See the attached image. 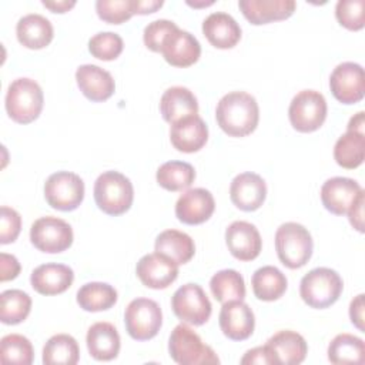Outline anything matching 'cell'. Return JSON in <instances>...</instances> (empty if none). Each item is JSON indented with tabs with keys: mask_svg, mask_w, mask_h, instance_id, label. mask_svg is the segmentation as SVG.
Instances as JSON below:
<instances>
[{
	"mask_svg": "<svg viewBox=\"0 0 365 365\" xmlns=\"http://www.w3.org/2000/svg\"><path fill=\"white\" fill-rule=\"evenodd\" d=\"M215 118L220 128L230 137H245L258 125V103L245 91H231L218 101Z\"/></svg>",
	"mask_w": 365,
	"mask_h": 365,
	"instance_id": "1",
	"label": "cell"
},
{
	"mask_svg": "<svg viewBox=\"0 0 365 365\" xmlns=\"http://www.w3.org/2000/svg\"><path fill=\"white\" fill-rule=\"evenodd\" d=\"M134 200L131 181L118 171H104L94 182V201L108 215H121Z\"/></svg>",
	"mask_w": 365,
	"mask_h": 365,
	"instance_id": "2",
	"label": "cell"
},
{
	"mask_svg": "<svg viewBox=\"0 0 365 365\" xmlns=\"http://www.w3.org/2000/svg\"><path fill=\"white\" fill-rule=\"evenodd\" d=\"M43 90L31 78L20 77L10 83L6 93V111L19 124L34 121L43 110Z\"/></svg>",
	"mask_w": 365,
	"mask_h": 365,
	"instance_id": "3",
	"label": "cell"
},
{
	"mask_svg": "<svg viewBox=\"0 0 365 365\" xmlns=\"http://www.w3.org/2000/svg\"><path fill=\"white\" fill-rule=\"evenodd\" d=\"M275 250L279 261L287 268H301L312 255V237L304 225L298 222H284L275 232Z\"/></svg>",
	"mask_w": 365,
	"mask_h": 365,
	"instance_id": "4",
	"label": "cell"
},
{
	"mask_svg": "<svg viewBox=\"0 0 365 365\" xmlns=\"http://www.w3.org/2000/svg\"><path fill=\"white\" fill-rule=\"evenodd\" d=\"M342 288L344 282L336 271L319 267L311 269L302 277L299 295L308 307L324 309L338 301Z\"/></svg>",
	"mask_w": 365,
	"mask_h": 365,
	"instance_id": "5",
	"label": "cell"
},
{
	"mask_svg": "<svg viewBox=\"0 0 365 365\" xmlns=\"http://www.w3.org/2000/svg\"><path fill=\"white\" fill-rule=\"evenodd\" d=\"M168 351L173 361L180 365L220 364L214 349L205 345L200 335L185 324H180L171 331Z\"/></svg>",
	"mask_w": 365,
	"mask_h": 365,
	"instance_id": "6",
	"label": "cell"
},
{
	"mask_svg": "<svg viewBox=\"0 0 365 365\" xmlns=\"http://www.w3.org/2000/svg\"><path fill=\"white\" fill-rule=\"evenodd\" d=\"M291 125L299 133L317 131L327 118L325 97L315 90H302L289 103Z\"/></svg>",
	"mask_w": 365,
	"mask_h": 365,
	"instance_id": "7",
	"label": "cell"
},
{
	"mask_svg": "<svg viewBox=\"0 0 365 365\" xmlns=\"http://www.w3.org/2000/svg\"><path fill=\"white\" fill-rule=\"evenodd\" d=\"M124 324L133 339L148 341L158 334L163 325L161 308L154 299L135 298L125 308Z\"/></svg>",
	"mask_w": 365,
	"mask_h": 365,
	"instance_id": "8",
	"label": "cell"
},
{
	"mask_svg": "<svg viewBox=\"0 0 365 365\" xmlns=\"http://www.w3.org/2000/svg\"><path fill=\"white\" fill-rule=\"evenodd\" d=\"M44 197L51 208L73 211L83 202L84 182L76 173L57 171L46 180Z\"/></svg>",
	"mask_w": 365,
	"mask_h": 365,
	"instance_id": "9",
	"label": "cell"
},
{
	"mask_svg": "<svg viewBox=\"0 0 365 365\" xmlns=\"http://www.w3.org/2000/svg\"><path fill=\"white\" fill-rule=\"evenodd\" d=\"M171 308L178 319L194 327L205 324L212 312V305L198 284L181 285L171 297Z\"/></svg>",
	"mask_w": 365,
	"mask_h": 365,
	"instance_id": "10",
	"label": "cell"
},
{
	"mask_svg": "<svg viewBox=\"0 0 365 365\" xmlns=\"http://www.w3.org/2000/svg\"><path fill=\"white\" fill-rule=\"evenodd\" d=\"M31 244L41 252H63L73 244V230L68 222L57 217H41L30 228Z\"/></svg>",
	"mask_w": 365,
	"mask_h": 365,
	"instance_id": "11",
	"label": "cell"
},
{
	"mask_svg": "<svg viewBox=\"0 0 365 365\" xmlns=\"http://www.w3.org/2000/svg\"><path fill=\"white\" fill-rule=\"evenodd\" d=\"M332 96L342 104H355L364 98L365 76L361 64L345 61L338 64L329 77Z\"/></svg>",
	"mask_w": 365,
	"mask_h": 365,
	"instance_id": "12",
	"label": "cell"
},
{
	"mask_svg": "<svg viewBox=\"0 0 365 365\" xmlns=\"http://www.w3.org/2000/svg\"><path fill=\"white\" fill-rule=\"evenodd\" d=\"M135 272L143 285L153 289H164L177 279L178 265L168 257L153 252L138 259Z\"/></svg>",
	"mask_w": 365,
	"mask_h": 365,
	"instance_id": "13",
	"label": "cell"
},
{
	"mask_svg": "<svg viewBox=\"0 0 365 365\" xmlns=\"http://www.w3.org/2000/svg\"><path fill=\"white\" fill-rule=\"evenodd\" d=\"M160 53L168 64L184 68L198 61L201 46L191 33L175 27L164 38Z\"/></svg>",
	"mask_w": 365,
	"mask_h": 365,
	"instance_id": "14",
	"label": "cell"
},
{
	"mask_svg": "<svg viewBox=\"0 0 365 365\" xmlns=\"http://www.w3.org/2000/svg\"><path fill=\"white\" fill-rule=\"evenodd\" d=\"M225 242L231 255L240 261L255 259L262 248L257 227L247 221H234L225 230Z\"/></svg>",
	"mask_w": 365,
	"mask_h": 365,
	"instance_id": "15",
	"label": "cell"
},
{
	"mask_svg": "<svg viewBox=\"0 0 365 365\" xmlns=\"http://www.w3.org/2000/svg\"><path fill=\"white\" fill-rule=\"evenodd\" d=\"M215 210L212 194L205 188H191L180 195L175 202L177 218L187 225H198L210 220Z\"/></svg>",
	"mask_w": 365,
	"mask_h": 365,
	"instance_id": "16",
	"label": "cell"
},
{
	"mask_svg": "<svg viewBox=\"0 0 365 365\" xmlns=\"http://www.w3.org/2000/svg\"><path fill=\"white\" fill-rule=\"evenodd\" d=\"M222 334L232 341H244L254 332L255 317L252 309L242 301H230L222 304L218 317Z\"/></svg>",
	"mask_w": 365,
	"mask_h": 365,
	"instance_id": "17",
	"label": "cell"
},
{
	"mask_svg": "<svg viewBox=\"0 0 365 365\" xmlns=\"http://www.w3.org/2000/svg\"><path fill=\"white\" fill-rule=\"evenodd\" d=\"M230 197L232 204L242 211L258 210L267 197V184L261 175L247 171L231 181Z\"/></svg>",
	"mask_w": 365,
	"mask_h": 365,
	"instance_id": "18",
	"label": "cell"
},
{
	"mask_svg": "<svg viewBox=\"0 0 365 365\" xmlns=\"http://www.w3.org/2000/svg\"><path fill=\"white\" fill-rule=\"evenodd\" d=\"M362 191V187L348 177H332L321 187L322 205L335 215H345Z\"/></svg>",
	"mask_w": 365,
	"mask_h": 365,
	"instance_id": "19",
	"label": "cell"
},
{
	"mask_svg": "<svg viewBox=\"0 0 365 365\" xmlns=\"http://www.w3.org/2000/svg\"><path fill=\"white\" fill-rule=\"evenodd\" d=\"M170 140L181 153H197L208 140V127L200 115H188L171 124Z\"/></svg>",
	"mask_w": 365,
	"mask_h": 365,
	"instance_id": "20",
	"label": "cell"
},
{
	"mask_svg": "<svg viewBox=\"0 0 365 365\" xmlns=\"http://www.w3.org/2000/svg\"><path fill=\"white\" fill-rule=\"evenodd\" d=\"M74 279V272L68 265L48 262L38 265L30 275L33 289L41 295H57L67 291Z\"/></svg>",
	"mask_w": 365,
	"mask_h": 365,
	"instance_id": "21",
	"label": "cell"
},
{
	"mask_svg": "<svg viewBox=\"0 0 365 365\" xmlns=\"http://www.w3.org/2000/svg\"><path fill=\"white\" fill-rule=\"evenodd\" d=\"M238 7L251 24L259 26L291 17L297 3L294 0H240Z\"/></svg>",
	"mask_w": 365,
	"mask_h": 365,
	"instance_id": "22",
	"label": "cell"
},
{
	"mask_svg": "<svg viewBox=\"0 0 365 365\" xmlns=\"http://www.w3.org/2000/svg\"><path fill=\"white\" fill-rule=\"evenodd\" d=\"M76 80L80 91L94 103L108 100L115 90L113 76L94 64H83L76 71Z\"/></svg>",
	"mask_w": 365,
	"mask_h": 365,
	"instance_id": "23",
	"label": "cell"
},
{
	"mask_svg": "<svg viewBox=\"0 0 365 365\" xmlns=\"http://www.w3.org/2000/svg\"><path fill=\"white\" fill-rule=\"evenodd\" d=\"M202 33L210 44L217 48H232L241 38L240 24L224 11L211 13L202 21Z\"/></svg>",
	"mask_w": 365,
	"mask_h": 365,
	"instance_id": "24",
	"label": "cell"
},
{
	"mask_svg": "<svg viewBox=\"0 0 365 365\" xmlns=\"http://www.w3.org/2000/svg\"><path fill=\"white\" fill-rule=\"evenodd\" d=\"M160 111L167 123L174 124L184 117L198 114V103L191 90L182 86H174L167 88L161 96Z\"/></svg>",
	"mask_w": 365,
	"mask_h": 365,
	"instance_id": "25",
	"label": "cell"
},
{
	"mask_svg": "<svg viewBox=\"0 0 365 365\" xmlns=\"http://www.w3.org/2000/svg\"><path fill=\"white\" fill-rule=\"evenodd\" d=\"M16 34L21 46L40 50L51 43L54 31L48 19L37 13H30L17 21Z\"/></svg>",
	"mask_w": 365,
	"mask_h": 365,
	"instance_id": "26",
	"label": "cell"
},
{
	"mask_svg": "<svg viewBox=\"0 0 365 365\" xmlns=\"http://www.w3.org/2000/svg\"><path fill=\"white\" fill-rule=\"evenodd\" d=\"M90 355L97 361H111L120 352V335L110 322L93 324L86 336Z\"/></svg>",
	"mask_w": 365,
	"mask_h": 365,
	"instance_id": "27",
	"label": "cell"
},
{
	"mask_svg": "<svg viewBox=\"0 0 365 365\" xmlns=\"http://www.w3.org/2000/svg\"><path fill=\"white\" fill-rule=\"evenodd\" d=\"M267 345L274 352L278 365H295L301 364L308 352V345L304 336L295 331L284 329L274 334Z\"/></svg>",
	"mask_w": 365,
	"mask_h": 365,
	"instance_id": "28",
	"label": "cell"
},
{
	"mask_svg": "<svg viewBox=\"0 0 365 365\" xmlns=\"http://www.w3.org/2000/svg\"><path fill=\"white\" fill-rule=\"evenodd\" d=\"M155 252H160L177 265L187 264L195 254V245L192 238L178 230H165L160 232L154 244Z\"/></svg>",
	"mask_w": 365,
	"mask_h": 365,
	"instance_id": "29",
	"label": "cell"
},
{
	"mask_svg": "<svg viewBox=\"0 0 365 365\" xmlns=\"http://www.w3.org/2000/svg\"><path fill=\"white\" fill-rule=\"evenodd\" d=\"M254 295L261 301H275L281 298L287 291V277L272 265L258 268L251 278Z\"/></svg>",
	"mask_w": 365,
	"mask_h": 365,
	"instance_id": "30",
	"label": "cell"
},
{
	"mask_svg": "<svg viewBox=\"0 0 365 365\" xmlns=\"http://www.w3.org/2000/svg\"><path fill=\"white\" fill-rule=\"evenodd\" d=\"M334 158L342 168L359 167L365 158V133L346 131L341 135L334 145Z\"/></svg>",
	"mask_w": 365,
	"mask_h": 365,
	"instance_id": "31",
	"label": "cell"
},
{
	"mask_svg": "<svg viewBox=\"0 0 365 365\" xmlns=\"http://www.w3.org/2000/svg\"><path fill=\"white\" fill-rule=\"evenodd\" d=\"M117 302V291L107 282H87L77 291V304L88 312L111 308Z\"/></svg>",
	"mask_w": 365,
	"mask_h": 365,
	"instance_id": "32",
	"label": "cell"
},
{
	"mask_svg": "<svg viewBox=\"0 0 365 365\" xmlns=\"http://www.w3.org/2000/svg\"><path fill=\"white\" fill-rule=\"evenodd\" d=\"M210 289L214 298L221 302L242 301L245 298V282L235 269H221L210 279Z\"/></svg>",
	"mask_w": 365,
	"mask_h": 365,
	"instance_id": "33",
	"label": "cell"
},
{
	"mask_svg": "<svg viewBox=\"0 0 365 365\" xmlns=\"http://www.w3.org/2000/svg\"><path fill=\"white\" fill-rule=\"evenodd\" d=\"M78 344L68 334L53 335L43 348V364L46 365H74L78 362Z\"/></svg>",
	"mask_w": 365,
	"mask_h": 365,
	"instance_id": "34",
	"label": "cell"
},
{
	"mask_svg": "<svg viewBox=\"0 0 365 365\" xmlns=\"http://www.w3.org/2000/svg\"><path fill=\"white\" fill-rule=\"evenodd\" d=\"M160 187L168 191L187 190L195 180V170L184 161H167L161 164L155 174Z\"/></svg>",
	"mask_w": 365,
	"mask_h": 365,
	"instance_id": "35",
	"label": "cell"
},
{
	"mask_svg": "<svg viewBox=\"0 0 365 365\" xmlns=\"http://www.w3.org/2000/svg\"><path fill=\"white\" fill-rule=\"evenodd\" d=\"M328 359L332 364H364L365 344L352 334H338L329 342Z\"/></svg>",
	"mask_w": 365,
	"mask_h": 365,
	"instance_id": "36",
	"label": "cell"
},
{
	"mask_svg": "<svg viewBox=\"0 0 365 365\" xmlns=\"http://www.w3.org/2000/svg\"><path fill=\"white\" fill-rule=\"evenodd\" d=\"M31 309V298L21 289H6L0 295V321L6 325L23 322Z\"/></svg>",
	"mask_w": 365,
	"mask_h": 365,
	"instance_id": "37",
	"label": "cell"
},
{
	"mask_svg": "<svg viewBox=\"0 0 365 365\" xmlns=\"http://www.w3.org/2000/svg\"><path fill=\"white\" fill-rule=\"evenodd\" d=\"M34 358L31 342L20 334H9L0 341V359L3 364L30 365Z\"/></svg>",
	"mask_w": 365,
	"mask_h": 365,
	"instance_id": "38",
	"label": "cell"
},
{
	"mask_svg": "<svg viewBox=\"0 0 365 365\" xmlns=\"http://www.w3.org/2000/svg\"><path fill=\"white\" fill-rule=\"evenodd\" d=\"M124 48L123 38L113 31H101L88 40V51L98 60H115Z\"/></svg>",
	"mask_w": 365,
	"mask_h": 365,
	"instance_id": "39",
	"label": "cell"
},
{
	"mask_svg": "<svg viewBox=\"0 0 365 365\" xmlns=\"http://www.w3.org/2000/svg\"><path fill=\"white\" fill-rule=\"evenodd\" d=\"M98 17L110 24H121L135 14V0H97Z\"/></svg>",
	"mask_w": 365,
	"mask_h": 365,
	"instance_id": "40",
	"label": "cell"
},
{
	"mask_svg": "<svg viewBox=\"0 0 365 365\" xmlns=\"http://www.w3.org/2000/svg\"><path fill=\"white\" fill-rule=\"evenodd\" d=\"M364 9V0H339L335 6V17L345 29L358 31L365 24Z\"/></svg>",
	"mask_w": 365,
	"mask_h": 365,
	"instance_id": "41",
	"label": "cell"
},
{
	"mask_svg": "<svg viewBox=\"0 0 365 365\" xmlns=\"http://www.w3.org/2000/svg\"><path fill=\"white\" fill-rule=\"evenodd\" d=\"M175 27H177V24L174 21L165 20V19H160V20H154V21L148 23L143 33V40H144L145 47L150 48L151 51L160 53L164 38Z\"/></svg>",
	"mask_w": 365,
	"mask_h": 365,
	"instance_id": "42",
	"label": "cell"
},
{
	"mask_svg": "<svg viewBox=\"0 0 365 365\" xmlns=\"http://www.w3.org/2000/svg\"><path fill=\"white\" fill-rule=\"evenodd\" d=\"M21 230V217L20 214L7 205H3L0 210V242L10 244L14 242Z\"/></svg>",
	"mask_w": 365,
	"mask_h": 365,
	"instance_id": "43",
	"label": "cell"
},
{
	"mask_svg": "<svg viewBox=\"0 0 365 365\" xmlns=\"http://www.w3.org/2000/svg\"><path fill=\"white\" fill-rule=\"evenodd\" d=\"M242 365L247 364H265V365H278V361L271 351V348L265 344L262 346L252 348L245 352V355L240 361Z\"/></svg>",
	"mask_w": 365,
	"mask_h": 365,
	"instance_id": "44",
	"label": "cell"
},
{
	"mask_svg": "<svg viewBox=\"0 0 365 365\" xmlns=\"http://www.w3.org/2000/svg\"><path fill=\"white\" fill-rule=\"evenodd\" d=\"M20 272V262L14 255L1 252L0 254V281L14 279Z\"/></svg>",
	"mask_w": 365,
	"mask_h": 365,
	"instance_id": "45",
	"label": "cell"
},
{
	"mask_svg": "<svg viewBox=\"0 0 365 365\" xmlns=\"http://www.w3.org/2000/svg\"><path fill=\"white\" fill-rule=\"evenodd\" d=\"M364 201H365V197L362 190L346 212L351 225L359 232H364Z\"/></svg>",
	"mask_w": 365,
	"mask_h": 365,
	"instance_id": "46",
	"label": "cell"
},
{
	"mask_svg": "<svg viewBox=\"0 0 365 365\" xmlns=\"http://www.w3.org/2000/svg\"><path fill=\"white\" fill-rule=\"evenodd\" d=\"M349 318L351 322L364 332V294L356 295L349 304Z\"/></svg>",
	"mask_w": 365,
	"mask_h": 365,
	"instance_id": "47",
	"label": "cell"
},
{
	"mask_svg": "<svg viewBox=\"0 0 365 365\" xmlns=\"http://www.w3.org/2000/svg\"><path fill=\"white\" fill-rule=\"evenodd\" d=\"M163 4V0H135V14L154 13Z\"/></svg>",
	"mask_w": 365,
	"mask_h": 365,
	"instance_id": "48",
	"label": "cell"
},
{
	"mask_svg": "<svg viewBox=\"0 0 365 365\" xmlns=\"http://www.w3.org/2000/svg\"><path fill=\"white\" fill-rule=\"evenodd\" d=\"M41 3H43L44 7H47L53 13H66V11H68L70 9H73L76 6L74 0H71V1H68V0H58V1L57 0H54V1L43 0Z\"/></svg>",
	"mask_w": 365,
	"mask_h": 365,
	"instance_id": "49",
	"label": "cell"
},
{
	"mask_svg": "<svg viewBox=\"0 0 365 365\" xmlns=\"http://www.w3.org/2000/svg\"><path fill=\"white\" fill-rule=\"evenodd\" d=\"M364 111L356 113L355 115L351 117L348 125H346V131H355V133H365L364 127H365V120H364Z\"/></svg>",
	"mask_w": 365,
	"mask_h": 365,
	"instance_id": "50",
	"label": "cell"
},
{
	"mask_svg": "<svg viewBox=\"0 0 365 365\" xmlns=\"http://www.w3.org/2000/svg\"><path fill=\"white\" fill-rule=\"evenodd\" d=\"M187 4H190V6H192V7H205V6H211L212 4V1H202V3H191V1H187Z\"/></svg>",
	"mask_w": 365,
	"mask_h": 365,
	"instance_id": "51",
	"label": "cell"
}]
</instances>
